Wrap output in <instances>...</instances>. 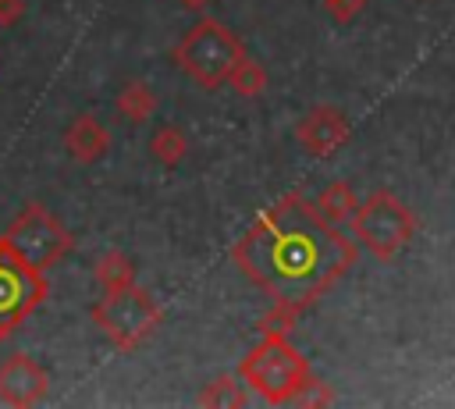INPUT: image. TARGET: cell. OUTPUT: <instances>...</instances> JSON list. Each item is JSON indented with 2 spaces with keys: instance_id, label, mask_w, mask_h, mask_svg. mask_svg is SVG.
I'll return each instance as SVG.
<instances>
[{
  "instance_id": "cell-18",
  "label": "cell",
  "mask_w": 455,
  "mask_h": 409,
  "mask_svg": "<svg viewBox=\"0 0 455 409\" xmlns=\"http://www.w3.org/2000/svg\"><path fill=\"white\" fill-rule=\"evenodd\" d=\"M323 4H327V11L334 14V21H341V25L352 21V18L366 7V0H323Z\"/></svg>"
},
{
  "instance_id": "cell-10",
  "label": "cell",
  "mask_w": 455,
  "mask_h": 409,
  "mask_svg": "<svg viewBox=\"0 0 455 409\" xmlns=\"http://www.w3.org/2000/svg\"><path fill=\"white\" fill-rule=\"evenodd\" d=\"M107 149H110V132L96 114H78L64 128V153L75 164H96L107 156Z\"/></svg>"
},
{
  "instance_id": "cell-5",
  "label": "cell",
  "mask_w": 455,
  "mask_h": 409,
  "mask_svg": "<svg viewBox=\"0 0 455 409\" xmlns=\"http://www.w3.org/2000/svg\"><path fill=\"white\" fill-rule=\"evenodd\" d=\"M4 242H7V249L21 260V263H28V267H36V270H50L53 263H60L71 249H75V235L64 228V221L57 217V213H50L43 203H25L21 206V213L11 221V228L0 235Z\"/></svg>"
},
{
  "instance_id": "cell-19",
  "label": "cell",
  "mask_w": 455,
  "mask_h": 409,
  "mask_svg": "<svg viewBox=\"0 0 455 409\" xmlns=\"http://www.w3.org/2000/svg\"><path fill=\"white\" fill-rule=\"evenodd\" d=\"M25 18V0H0V28H14Z\"/></svg>"
},
{
  "instance_id": "cell-2",
  "label": "cell",
  "mask_w": 455,
  "mask_h": 409,
  "mask_svg": "<svg viewBox=\"0 0 455 409\" xmlns=\"http://www.w3.org/2000/svg\"><path fill=\"white\" fill-rule=\"evenodd\" d=\"M238 377L245 388H252L267 405H288L295 402L306 384L313 381L309 359L288 341L281 331H267L238 363Z\"/></svg>"
},
{
  "instance_id": "cell-12",
  "label": "cell",
  "mask_w": 455,
  "mask_h": 409,
  "mask_svg": "<svg viewBox=\"0 0 455 409\" xmlns=\"http://www.w3.org/2000/svg\"><path fill=\"white\" fill-rule=\"evenodd\" d=\"M92 274H96V281H100L103 292H121V288L135 285V263L121 249H103L92 260Z\"/></svg>"
},
{
  "instance_id": "cell-20",
  "label": "cell",
  "mask_w": 455,
  "mask_h": 409,
  "mask_svg": "<svg viewBox=\"0 0 455 409\" xmlns=\"http://www.w3.org/2000/svg\"><path fill=\"white\" fill-rule=\"evenodd\" d=\"M181 7H188V11H203V7H210L213 0H178Z\"/></svg>"
},
{
  "instance_id": "cell-13",
  "label": "cell",
  "mask_w": 455,
  "mask_h": 409,
  "mask_svg": "<svg viewBox=\"0 0 455 409\" xmlns=\"http://www.w3.org/2000/svg\"><path fill=\"white\" fill-rule=\"evenodd\" d=\"M313 206H316V213L323 217V221H331V224H345V221H352V213H355V192H352V185L348 181H331V185H323L320 188V196L313 199Z\"/></svg>"
},
{
  "instance_id": "cell-4",
  "label": "cell",
  "mask_w": 455,
  "mask_h": 409,
  "mask_svg": "<svg viewBox=\"0 0 455 409\" xmlns=\"http://www.w3.org/2000/svg\"><path fill=\"white\" fill-rule=\"evenodd\" d=\"M89 317L117 352L142 349L164 324L160 302L139 285H128L121 292H103V299L92 302Z\"/></svg>"
},
{
  "instance_id": "cell-16",
  "label": "cell",
  "mask_w": 455,
  "mask_h": 409,
  "mask_svg": "<svg viewBox=\"0 0 455 409\" xmlns=\"http://www.w3.org/2000/svg\"><path fill=\"white\" fill-rule=\"evenodd\" d=\"M228 85L238 92V96H245V100H256V96H263L267 92V68L256 60V57H242L238 64H235V71L228 75Z\"/></svg>"
},
{
  "instance_id": "cell-17",
  "label": "cell",
  "mask_w": 455,
  "mask_h": 409,
  "mask_svg": "<svg viewBox=\"0 0 455 409\" xmlns=\"http://www.w3.org/2000/svg\"><path fill=\"white\" fill-rule=\"evenodd\" d=\"M295 402H299V405H331V402H334V391H331L323 381L313 377V381L306 384V391H302Z\"/></svg>"
},
{
  "instance_id": "cell-9",
  "label": "cell",
  "mask_w": 455,
  "mask_h": 409,
  "mask_svg": "<svg viewBox=\"0 0 455 409\" xmlns=\"http://www.w3.org/2000/svg\"><path fill=\"white\" fill-rule=\"evenodd\" d=\"M50 395V373L25 352H11L0 363V402L4 405H39Z\"/></svg>"
},
{
  "instance_id": "cell-1",
  "label": "cell",
  "mask_w": 455,
  "mask_h": 409,
  "mask_svg": "<svg viewBox=\"0 0 455 409\" xmlns=\"http://www.w3.org/2000/svg\"><path fill=\"white\" fill-rule=\"evenodd\" d=\"M228 256L274 299V309L302 317L355 267V242L323 221L309 199L288 192L231 242Z\"/></svg>"
},
{
  "instance_id": "cell-8",
  "label": "cell",
  "mask_w": 455,
  "mask_h": 409,
  "mask_svg": "<svg viewBox=\"0 0 455 409\" xmlns=\"http://www.w3.org/2000/svg\"><path fill=\"white\" fill-rule=\"evenodd\" d=\"M348 135H352V124H348L345 110H338V107H331V103H316V107L306 110V114L299 117V124H295L299 146H302L309 156H320V160L334 156V153L348 142Z\"/></svg>"
},
{
  "instance_id": "cell-7",
  "label": "cell",
  "mask_w": 455,
  "mask_h": 409,
  "mask_svg": "<svg viewBox=\"0 0 455 409\" xmlns=\"http://www.w3.org/2000/svg\"><path fill=\"white\" fill-rule=\"evenodd\" d=\"M46 274L21 263L0 238V341L18 334V327L46 302Z\"/></svg>"
},
{
  "instance_id": "cell-11",
  "label": "cell",
  "mask_w": 455,
  "mask_h": 409,
  "mask_svg": "<svg viewBox=\"0 0 455 409\" xmlns=\"http://www.w3.org/2000/svg\"><path fill=\"white\" fill-rule=\"evenodd\" d=\"M114 107H117V114H121L128 124H146V121L156 114L160 100H156L153 85H146L142 78H132V82H124V85L117 89Z\"/></svg>"
},
{
  "instance_id": "cell-14",
  "label": "cell",
  "mask_w": 455,
  "mask_h": 409,
  "mask_svg": "<svg viewBox=\"0 0 455 409\" xmlns=\"http://www.w3.org/2000/svg\"><path fill=\"white\" fill-rule=\"evenodd\" d=\"M199 405H210V409H242V405H249L245 381H242V377H231V373L213 377V381L199 391Z\"/></svg>"
},
{
  "instance_id": "cell-6",
  "label": "cell",
  "mask_w": 455,
  "mask_h": 409,
  "mask_svg": "<svg viewBox=\"0 0 455 409\" xmlns=\"http://www.w3.org/2000/svg\"><path fill=\"white\" fill-rule=\"evenodd\" d=\"M352 231H355V242L370 249L377 260H395L416 231V213L395 192L377 188L355 206Z\"/></svg>"
},
{
  "instance_id": "cell-15",
  "label": "cell",
  "mask_w": 455,
  "mask_h": 409,
  "mask_svg": "<svg viewBox=\"0 0 455 409\" xmlns=\"http://www.w3.org/2000/svg\"><path fill=\"white\" fill-rule=\"evenodd\" d=\"M149 156L156 164H164V167H178L188 156V135L178 124H160L149 135Z\"/></svg>"
},
{
  "instance_id": "cell-3",
  "label": "cell",
  "mask_w": 455,
  "mask_h": 409,
  "mask_svg": "<svg viewBox=\"0 0 455 409\" xmlns=\"http://www.w3.org/2000/svg\"><path fill=\"white\" fill-rule=\"evenodd\" d=\"M171 57L199 89H220V85H228V75L235 71V64L245 57V43L224 21L203 14L174 43Z\"/></svg>"
}]
</instances>
